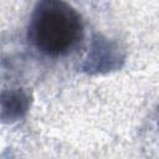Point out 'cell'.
Wrapping results in <instances>:
<instances>
[{
    "label": "cell",
    "instance_id": "1",
    "mask_svg": "<svg viewBox=\"0 0 159 159\" xmlns=\"http://www.w3.org/2000/svg\"><path fill=\"white\" fill-rule=\"evenodd\" d=\"M83 37L81 15L65 0H39L27 25V39L43 55H68Z\"/></svg>",
    "mask_w": 159,
    "mask_h": 159
},
{
    "label": "cell",
    "instance_id": "2",
    "mask_svg": "<svg viewBox=\"0 0 159 159\" xmlns=\"http://www.w3.org/2000/svg\"><path fill=\"white\" fill-rule=\"evenodd\" d=\"M29 99L22 91H5L0 96L1 117L7 120H16L27 109Z\"/></svg>",
    "mask_w": 159,
    "mask_h": 159
}]
</instances>
